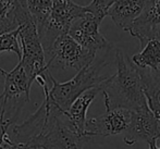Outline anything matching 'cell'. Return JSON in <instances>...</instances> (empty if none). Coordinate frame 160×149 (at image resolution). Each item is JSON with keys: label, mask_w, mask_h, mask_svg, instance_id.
Here are the masks:
<instances>
[{"label": "cell", "mask_w": 160, "mask_h": 149, "mask_svg": "<svg viewBox=\"0 0 160 149\" xmlns=\"http://www.w3.org/2000/svg\"><path fill=\"white\" fill-rule=\"evenodd\" d=\"M146 0H116L108 14L118 27L128 32L133 22L142 13Z\"/></svg>", "instance_id": "obj_12"}, {"label": "cell", "mask_w": 160, "mask_h": 149, "mask_svg": "<svg viewBox=\"0 0 160 149\" xmlns=\"http://www.w3.org/2000/svg\"><path fill=\"white\" fill-rule=\"evenodd\" d=\"M137 69L147 107L160 124V77L149 69Z\"/></svg>", "instance_id": "obj_13"}, {"label": "cell", "mask_w": 160, "mask_h": 149, "mask_svg": "<svg viewBox=\"0 0 160 149\" xmlns=\"http://www.w3.org/2000/svg\"><path fill=\"white\" fill-rule=\"evenodd\" d=\"M86 13L85 7L75 3L73 0H53L51 12L40 36L44 51L51 46L58 36L68 34L71 24Z\"/></svg>", "instance_id": "obj_7"}, {"label": "cell", "mask_w": 160, "mask_h": 149, "mask_svg": "<svg viewBox=\"0 0 160 149\" xmlns=\"http://www.w3.org/2000/svg\"><path fill=\"white\" fill-rule=\"evenodd\" d=\"M108 64L106 59H100L98 61L94 60L91 64L83 67L76 74L67 82H58L52 74H49V85L42 86L44 98L49 101L50 105L56 107L60 112L64 113L70 106L74 102L78 97L83 92L92 88H99L101 83L108 77L100 74L101 70Z\"/></svg>", "instance_id": "obj_2"}, {"label": "cell", "mask_w": 160, "mask_h": 149, "mask_svg": "<svg viewBox=\"0 0 160 149\" xmlns=\"http://www.w3.org/2000/svg\"><path fill=\"white\" fill-rule=\"evenodd\" d=\"M131 61L139 69L156 71L160 67V42L157 39L149 40L141 52L133 56Z\"/></svg>", "instance_id": "obj_14"}, {"label": "cell", "mask_w": 160, "mask_h": 149, "mask_svg": "<svg viewBox=\"0 0 160 149\" xmlns=\"http://www.w3.org/2000/svg\"><path fill=\"white\" fill-rule=\"evenodd\" d=\"M148 145H149V149H160V139L150 142Z\"/></svg>", "instance_id": "obj_22"}, {"label": "cell", "mask_w": 160, "mask_h": 149, "mask_svg": "<svg viewBox=\"0 0 160 149\" xmlns=\"http://www.w3.org/2000/svg\"><path fill=\"white\" fill-rule=\"evenodd\" d=\"M154 1H158V0H154Z\"/></svg>", "instance_id": "obj_24"}, {"label": "cell", "mask_w": 160, "mask_h": 149, "mask_svg": "<svg viewBox=\"0 0 160 149\" xmlns=\"http://www.w3.org/2000/svg\"><path fill=\"white\" fill-rule=\"evenodd\" d=\"M44 100L48 103V116L39 133L25 145L40 149H83L87 139L74 132L62 112Z\"/></svg>", "instance_id": "obj_3"}, {"label": "cell", "mask_w": 160, "mask_h": 149, "mask_svg": "<svg viewBox=\"0 0 160 149\" xmlns=\"http://www.w3.org/2000/svg\"><path fill=\"white\" fill-rule=\"evenodd\" d=\"M132 111L123 108H106V112L96 118L86 121L85 136L87 139L93 137H108L123 134L131 122Z\"/></svg>", "instance_id": "obj_8"}, {"label": "cell", "mask_w": 160, "mask_h": 149, "mask_svg": "<svg viewBox=\"0 0 160 149\" xmlns=\"http://www.w3.org/2000/svg\"><path fill=\"white\" fill-rule=\"evenodd\" d=\"M139 17L144 23L154 28L157 34V31L160 27V0H146Z\"/></svg>", "instance_id": "obj_16"}, {"label": "cell", "mask_w": 160, "mask_h": 149, "mask_svg": "<svg viewBox=\"0 0 160 149\" xmlns=\"http://www.w3.org/2000/svg\"><path fill=\"white\" fill-rule=\"evenodd\" d=\"M15 0H0V22L8 15L11 11Z\"/></svg>", "instance_id": "obj_20"}, {"label": "cell", "mask_w": 160, "mask_h": 149, "mask_svg": "<svg viewBox=\"0 0 160 149\" xmlns=\"http://www.w3.org/2000/svg\"><path fill=\"white\" fill-rule=\"evenodd\" d=\"M99 92H101L100 88H92L86 90L74 100V102L63 113L65 119L68 120L70 126L73 128L74 132L80 135L81 137H84L85 139H87L86 136H85L87 110H88L91 103L95 100V98Z\"/></svg>", "instance_id": "obj_11"}, {"label": "cell", "mask_w": 160, "mask_h": 149, "mask_svg": "<svg viewBox=\"0 0 160 149\" xmlns=\"http://www.w3.org/2000/svg\"><path fill=\"white\" fill-rule=\"evenodd\" d=\"M114 63L117 72L108 76L100 85L106 108H123L135 111L147 106L136 65L120 48H116Z\"/></svg>", "instance_id": "obj_1"}, {"label": "cell", "mask_w": 160, "mask_h": 149, "mask_svg": "<svg viewBox=\"0 0 160 149\" xmlns=\"http://www.w3.org/2000/svg\"><path fill=\"white\" fill-rule=\"evenodd\" d=\"M0 149H40V148H35V147H30V146L23 145V144H18L15 142L11 141L10 137L8 136V133L4 136L3 141L1 143Z\"/></svg>", "instance_id": "obj_19"}, {"label": "cell", "mask_w": 160, "mask_h": 149, "mask_svg": "<svg viewBox=\"0 0 160 149\" xmlns=\"http://www.w3.org/2000/svg\"><path fill=\"white\" fill-rule=\"evenodd\" d=\"M160 139V124L147 106L132 111L128 127L123 133V141L128 146L138 142H150Z\"/></svg>", "instance_id": "obj_10"}, {"label": "cell", "mask_w": 160, "mask_h": 149, "mask_svg": "<svg viewBox=\"0 0 160 149\" xmlns=\"http://www.w3.org/2000/svg\"><path fill=\"white\" fill-rule=\"evenodd\" d=\"M99 25L100 22L97 21L92 14L86 13L84 17L76 19L71 24L68 35L87 50L94 52L111 50L112 45L99 32Z\"/></svg>", "instance_id": "obj_9"}, {"label": "cell", "mask_w": 160, "mask_h": 149, "mask_svg": "<svg viewBox=\"0 0 160 149\" xmlns=\"http://www.w3.org/2000/svg\"><path fill=\"white\" fill-rule=\"evenodd\" d=\"M114 1L116 0H92L88 6H85V10L101 23L105 17H107L108 11L114 3Z\"/></svg>", "instance_id": "obj_18"}, {"label": "cell", "mask_w": 160, "mask_h": 149, "mask_svg": "<svg viewBox=\"0 0 160 149\" xmlns=\"http://www.w3.org/2000/svg\"><path fill=\"white\" fill-rule=\"evenodd\" d=\"M3 92L0 95V112L3 116L7 125L17 124L24 106L30 101V92L32 85L28 82L21 62L10 72H4Z\"/></svg>", "instance_id": "obj_4"}, {"label": "cell", "mask_w": 160, "mask_h": 149, "mask_svg": "<svg viewBox=\"0 0 160 149\" xmlns=\"http://www.w3.org/2000/svg\"><path fill=\"white\" fill-rule=\"evenodd\" d=\"M4 51L14 52L19 60L22 57L21 42L19 38V30H15L9 33L0 35V53Z\"/></svg>", "instance_id": "obj_17"}, {"label": "cell", "mask_w": 160, "mask_h": 149, "mask_svg": "<svg viewBox=\"0 0 160 149\" xmlns=\"http://www.w3.org/2000/svg\"><path fill=\"white\" fill-rule=\"evenodd\" d=\"M4 72H6V71H4L3 69H1V67H0V73H1V74H3Z\"/></svg>", "instance_id": "obj_23"}, {"label": "cell", "mask_w": 160, "mask_h": 149, "mask_svg": "<svg viewBox=\"0 0 160 149\" xmlns=\"http://www.w3.org/2000/svg\"><path fill=\"white\" fill-rule=\"evenodd\" d=\"M53 0H25L28 11L37 28L39 38L52 9Z\"/></svg>", "instance_id": "obj_15"}, {"label": "cell", "mask_w": 160, "mask_h": 149, "mask_svg": "<svg viewBox=\"0 0 160 149\" xmlns=\"http://www.w3.org/2000/svg\"><path fill=\"white\" fill-rule=\"evenodd\" d=\"M18 30L22 49V57L19 62H21L30 84L32 85L34 82L37 83L40 80L49 82L50 71L47 65L46 56L37 28L32 17H28Z\"/></svg>", "instance_id": "obj_5"}, {"label": "cell", "mask_w": 160, "mask_h": 149, "mask_svg": "<svg viewBox=\"0 0 160 149\" xmlns=\"http://www.w3.org/2000/svg\"><path fill=\"white\" fill-rule=\"evenodd\" d=\"M96 55L97 52L83 48L68 34L58 36L51 46L45 50V56H48L47 65L49 70L55 67L78 72L91 64L96 59Z\"/></svg>", "instance_id": "obj_6"}, {"label": "cell", "mask_w": 160, "mask_h": 149, "mask_svg": "<svg viewBox=\"0 0 160 149\" xmlns=\"http://www.w3.org/2000/svg\"><path fill=\"white\" fill-rule=\"evenodd\" d=\"M8 130H9V126L4 123L3 116H2L1 112H0V146H1V143H2V141H3L6 134L8 133Z\"/></svg>", "instance_id": "obj_21"}]
</instances>
